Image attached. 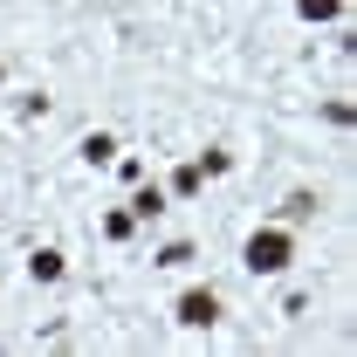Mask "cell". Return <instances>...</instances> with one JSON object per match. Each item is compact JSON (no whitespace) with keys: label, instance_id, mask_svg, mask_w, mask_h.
Returning a JSON list of instances; mask_svg holds the SVG:
<instances>
[{"label":"cell","instance_id":"6da1fadb","mask_svg":"<svg viewBox=\"0 0 357 357\" xmlns=\"http://www.w3.org/2000/svg\"><path fill=\"white\" fill-rule=\"evenodd\" d=\"M289 255H296V241H289L282 227H268V234H255V241H248V268H255V275H282V268H289Z\"/></svg>","mask_w":357,"mask_h":357},{"label":"cell","instance_id":"7a4b0ae2","mask_svg":"<svg viewBox=\"0 0 357 357\" xmlns=\"http://www.w3.org/2000/svg\"><path fill=\"white\" fill-rule=\"evenodd\" d=\"M213 316H220V296H213V289H185V296H178V323H192V330H206Z\"/></svg>","mask_w":357,"mask_h":357},{"label":"cell","instance_id":"3957f363","mask_svg":"<svg viewBox=\"0 0 357 357\" xmlns=\"http://www.w3.org/2000/svg\"><path fill=\"white\" fill-rule=\"evenodd\" d=\"M28 275H35V282H55V275H62V255H55V248H42V255L28 261Z\"/></svg>","mask_w":357,"mask_h":357},{"label":"cell","instance_id":"277c9868","mask_svg":"<svg viewBox=\"0 0 357 357\" xmlns=\"http://www.w3.org/2000/svg\"><path fill=\"white\" fill-rule=\"evenodd\" d=\"M110 151H117V144H110V137H103V131H89V137H83V158H89V165H103Z\"/></svg>","mask_w":357,"mask_h":357},{"label":"cell","instance_id":"5b68a950","mask_svg":"<svg viewBox=\"0 0 357 357\" xmlns=\"http://www.w3.org/2000/svg\"><path fill=\"white\" fill-rule=\"evenodd\" d=\"M137 220H151V213H165V192H158V185H151V192H137V206H131Z\"/></svg>","mask_w":357,"mask_h":357},{"label":"cell","instance_id":"8992f818","mask_svg":"<svg viewBox=\"0 0 357 357\" xmlns=\"http://www.w3.org/2000/svg\"><path fill=\"white\" fill-rule=\"evenodd\" d=\"M296 7H303V14H310V21H330V14H337V7H344V0H296Z\"/></svg>","mask_w":357,"mask_h":357}]
</instances>
